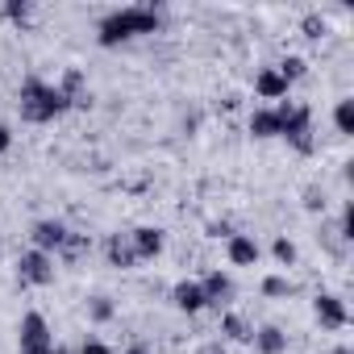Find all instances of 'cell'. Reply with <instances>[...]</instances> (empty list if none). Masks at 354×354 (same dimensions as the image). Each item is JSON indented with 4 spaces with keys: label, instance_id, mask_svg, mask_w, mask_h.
<instances>
[{
    "label": "cell",
    "instance_id": "obj_13",
    "mask_svg": "<svg viewBox=\"0 0 354 354\" xmlns=\"http://www.w3.org/2000/svg\"><path fill=\"white\" fill-rule=\"evenodd\" d=\"M104 254H109V267H117V271H133L138 267V254L129 246V234H109Z\"/></svg>",
    "mask_w": 354,
    "mask_h": 354
},
{
    "label": "cell",
    "instance_id": "obj_16",
    "mask_svg": "<svg viewBox=\"0 0 354 354\" xmlns=\"http://www.w3.org/2000/svg\"><path fill=\"white\" fill-rule=\"evenodd\" d=\"M55 88H59V92L71 100V109L88 100V80H84V71H80V67H67V71H63V80H59Z\"/></svg>",
    "mask_w": 354,
    "mask_h": 354
},
{
    "label": "cell",
    "instance_id": "obj_8",
    "mask_svg": "<svg viewBox=\"0 0 354 354\" xmlns=\"http://www.w3.org/2000/svg\"><path fill=\"white\" fill-rule=\"evenodd\" d=\"M67 225L63 221H55V217H42V221H34L30 225V242H34V250H46V254H59L63 250V242H67Z\"/></svg>",
    "mask_w": 354,
    "mask_h": 354
},
{
    "label": "cell",
    "instance_id": "obj_15",
    "mask_svg": "<svg viewBox=\"0 0 354 354\" xmlns=\"http://www.w3.org/2000/svg\"><path fill=\"white\" fill-rule=\"evenodd\" d=\"M246 129H250V138H259V142L279 138V117H275V109H254L250 121H246Z\"/></svg>",
    "mask_w": 354,
    "mask_h": 354
},
{
    "label": "cell",
    "instance_id": "obj_5",
    "mask_svg": "<svg viewBox=\"0 0 354 354\" xmlns=\"http://www.w3.org/2000/svg\"><path fill=\"white\" fill-rule=\"evenodd\" d=\"M17 346H21V354H34V350H46V346H55L50 321H46L38 308H30V313L21 317V325H17Z\"/></svg>",
    "mask_w": 354,
    "mask_h": 354
},
{
    "label": "cell",
    "instance_id": "obj_26",
    "mask_svg": "<svg viewBox=\"0 0 354 354\" xmlns=\"http://www.w3.org/2000/svg\"><path fill=\"white\" fill-rule=\"evenodd\" d=\"M80 354H117L109 342H100V337H88L84 346H80Z\"/></svg>",
    "mask_w": 354,
    "mask_h": 354
},
{
    "label": "cell",
    "instance_id": "obj_29",
    "mask_svg": "<svg viewBox=\"0 0 354 354\" xmlns=\"http://www.w3.org/2000/svg\"><path fill=\"white\" fill-rule=\"evenodd\" d=\"M304 209H308V213L325 209V201H321V192H317V188H308V192H304Z\"/></svg>",
    "mask_w": 354,
    "mask_h": 354
},
{
    "label": "cell",
    "instance_id": "obj_4",
    "mask_svg": "<svg viewBox=\"0 0 354 354\" xmlns=\"http://www.w3.org/2000/svg\"><path fill=\"white\" fill-rule=\"evenodd\" d=\"M55 254H46V250H21V259H17V279L26 283V288H50L55 283Z\"/></svg>",
    "mask_w": 354,
    "mask_h": 354
},
{
    "label": "cell",
    "instance_id": "obj_7",
    "mask_svg": "<svg viewBox=\"0 0 354 354\" xmlns=\"http://www.w3.org/2000/svg\"><path fill=\"white\" fill-rule=\"evenodd\" d=\"M201 292H205V304H209V308H230V304H234V296H238L234 275H230V271H221V267H213V271L201 279Z\"/></svg>",
    "mask_w": 354,
    "mask_h": 354
},
{
    "label": "cell",
    "instance_id": "obj_30",
    "mask_svg": "<svg viewBox=\"0 0 354 354\" xmlns=\"http://www.w3.org/2000/svg\"><path fill=\"white\" fill-rule=\"evenodd\" d=\"M342 238H354V209H342Z\"/></svg>",
    "mask_w": 354,
    "mask_h": 354
},
{
    "label": "cell",
    "instance_id": "obj_14",
    "mask_svg": "<svg viewBox=\"0 0 354 354\" xmlns=\"http://www.w3.org/2000/svg\"><path fill=\"white\" fill-rule=\"evenodd\" d=\"M250 346H254L259 354H288V333H283L279 325H259L254 337H250Z\"/></svg>",
    "mask_w": 354,
    "mask_h": 354
},
{
    "label": "cell",
    "instance_id": "obj_11",
    "mask_svg": "<svg viewBox=\"0 0 354 354\" xmlns=\"http://www.w3.org/2000/svg\"><path fill=\"white\" fill-rule=\"evenodd\" d=\"M171 304L180 308V313H188V317H196V313H205L209 304H205V292H201V279H180L171 288Z\"/></svg>",
    "mask_w": 354,
    "mask_h": 354
},
{
    "label": "cell",
    "instance_id": "obj_1",
    "mask_svg": "<svg viewBox=\"0 0 354 354\" xmlns=\"http://www.w3.org/2000/svg\"><path fill=\"white\" fill-rule=\"evenodd\" d=\"M158 30H162V13L154 5H125V9H113L96 21V42L104 50H113L121 42H133V38H146Z\"/></svg>",
    "mask_w": 354,
    "mask_h": 354
},
{
    "label": "cell",
    "instance_id": "obj_19",
    "mask_svg": "<svg viewBox=\"0 0 354 354\" xmlns=\"http://www.w3.org/2000/svg\"><path fill=\"white\" fill-rule=\"evenodd\" d=\"M92 250V238L88 234H67V242H63V250L55 254V259H63V263H75V259H84Z\"/></svg>",
    "mask_w": 354,
    "mask_h": 354
},
{
    "label": "cell",
    "instance_id": "obj_2",
    "mask_svg": "<svg viewBox=\"0 0 354 354\" xmlns=\"http://www.w3.org/2000/svg\"><path fill=\"white\" fill-rule=\"evenodd\" d=\"M17 109H21V121H30V125H46V121H59V117L71 109V100H67L55 84L30 75V80L17 88Z\"/></svg>",
    "mask_w": 354,
    "mask_h": 354
},
{
    "label": "cell",
    "instance_id": "obj_9",
    "mask_svg": "<svg viewBox=\"0 0 354 354\" xmlns=\"http://www.w3.org/2000/svg\"><path fill=\"white\" fill-rule=\"evenodd\" d=\"M129 246H133L138 263H154L167 250V234L158 225H138V230H129Z\"/></svg>",
    "mask_w": 354,
    "mask_h": 354
},
{
    "label": "cell",
    "instance_id": "obj_18",
    "mask_svg": "<svg viewBox=\"0 0 354 354\" xmlns=\"http://www.w3.org/2000/svg\"><path fill=\"white\" fill-rule=\"evenodd\" d=\"M333 129H337L342 138H354V100H350V96H342V100L333 104Z\"/></svg>",
    "mask_w": 354,
    "mask_h": 354
},
{
    "label": "cell",
    "instance_id": "obj_33",
    "mask_svg": "<svg viewBox=\"0 0 354 354\" xmlns=\"http://www.w3.org/2000/svg\"><path fill=\"white\" fill-rule=\"evenodd\" d=\"M333 354H354V350L350 346H333Z\"/></svg>",
    "mask_w": 354,
    "mask_h": 354
},
{
    "label": "cell",
    "instance_id": "obj_27",
    "mask_svg": "<svg viewBox=\"0 0 354 354\" xmlns=\"http://www.w3.org/2000/svg\"><path fill=\"white\" fill-rule=\"evenodd\" d=\"M234 234H238V230H234L230 221H213V225H209V238H225V242H230Z\"/></svg>",
    "mask_w": 354,
    "mask_h": 354
},
{
    "label": "cell",
    "instance_id": "obj_20",
    "mask_svg": "<svg viewBox=\"0 0 354 354\" xmlns=\"http://www.w3.org/2000/svg\"><path fill=\"white\" fill-rule=\"evenodd\" d=\"M263 296L267 300H288V296H296V283L288 275H267L263 279Z\"/></svg>",
    "mask_w": 354,
    "mask_h": 354
},
{
    "label": "cell",
    "instance_id": "obj_23",
    "mask_svg": "<svg viewBox=\"0 0 354 354\" xmlns=\"http://www.w3.org/2000/svg\"><path fill=\"white\" fill-rule=\"evenodd\" d=\"M113 313H117V308H113V300H109V296H92V300H88V321H92V325L113 321Z\"/></svg>",
    "mask_w": 354,
    "mask_h": 354
},
{
    "label": "cell",
    "instance_id": "obj_17",
    "mask_svg": "<svg viewBox=\"0 0 354 354\" xmlns=\"http://www.w3.org/2000/svg\"><path fill=\"white\" fill-rule=\"evenodd\" d=\"M221 337L242 346V342H250V337H254V325H250L242 313H225V317H221Z\"/></svg>",
    "mask_w": 354,
    "mask_h": 354
},
{
    "label": "cell",
    "instance_id": "obj_12",
    "mask_svg": "<svg viewBox=\"0 0 354 354\" xmlns=\"http://www.w3.org/2000/svg\"><path fill=\"white\" fill-rule=\"evenodd\" d=\"M288 92H292V88L283 84V75H279L275 67H263V71L254 75V96H259V100H275V104H279V100H288Z\"/></svg>",
    "mask_w": 354,
    "mask_h": 354
},
{
    "label": "cell",
    "instance_id": "obj_10",
    "mask_svg": "<svg viewBox=\"0 0 354 354\" xmlns=\"http://www.w3.org/2000/svg\"><path fill=\"white\" fill-rule=\"evenodd\" d=\"M225 259H230V267H259L263 246L254 242V234H234L225 242Z\"/></svg>",
    "mask_w": 354,
    "mask_h": 354
},
{
    "label": "cell",
    "instance_id": "obj_28",
    "mask_svg": "<svg viewBox=\"0 0 354 354\" xmlns=\"http://www.w3.org/2000/svg\"><path fill=\"white\" fill-rule=\"evenodd\" d=\"M9 150H13V125L0 121V154H9Z\"/></svg>",
    "mask_w": 354,
    "mask_h": 354
},
{
    "label": "cell",
    "instance_id": "obj_22",
    "mask_svg": "<svg viewBox=\"0 0 354 354\" xmlns=\"http://www.w3.org/2000/svg\"><path fill=\"white\" fill-rule=\"evenodd\" d=\"M275 71H279V75H283V84L292 88L296 80H304V75H308V63H304L300 55H288V59H283V63H279Z\"/></svg>",
    "mask_w": 354,
    "mask_h": 354
},
{
    "label": "cell",
    "instance_id": "obj_32",
    "mask_svg": "<svg viewBox=\"0 0 354 354\" xmlns=\"http://www.w3.org/2000/svg\"><path fill=\"white\" fill-rule=\"evenodd\" d=\"M34 354H67L63 346H46V350H34Z\"/></svg>",
    "mask_w": 354,
    "mask_h": 354
},
{
    "label": "cell",
    "instance_id": "obj_24",
    "mask_svg": "<svg viewBox=\"0 0 354 354\" xmlns=\"http://www.w3.org/2000/svg\"><path fill=\"white\" fill-rule=\"evenodd\" d=\"M0 13H5L9 21H17V26H26V21L34 17V5H30V0H5V5H0Z\"/></svg>",
    "mask_w": 354,
    "mask_h": 354
},
{
    "label": "cell",
    "instance_id": "obj_6",
    "mask_svg": "<svg viewBox=\"0 0 354 354\" xmlns=\"http://www.w3.org/2000/svg\"><path fill=\"white\" fill-rule=\"evenodd\" d=\"M313 317H317V325H321L325 333H337V329L350 325V308H346V300H342L337 292H317Z\"/></svg>",
    "mask_w": 354,
    "mask_h": 354
},
{
    "label": "cell",
    "instance_id": "obj_3",
    "mask_svg": "<svg viewBox=\"0 0 354 354\" xmlns=\"http://www.w3.org/2000/svg\"><path fill=\"white\" fill-rule=\"evenodd\" d=\"M271 109L279 117V138L292 142L300 154H313V113L304 104H296V100H279Z\"/></svg>",
    "mask_w": 354,
    "mask_h": 354
},
{
    "label": "cell",
    "instance_id": "obj_31",
    "mask_svg": "<svg viewBox=\"0 0 354 354\" xmlns=\"http://www.w3.org/2000/svg\"><path fill=\"white\" fill-rule=\"evenodd\" d=\"M121 354H154V350H150V346H146V342H133V346H125V350H121Z\"/></svg>",
    "mask_w": 354,
    "mask_h": 354
},
{
    "label": "cell",
    "instance_id": "obj_25",
    "mask_svg": "<svg viewBox=\"0 0 354 354\" xmlns=\"http://www.w3.org/2000/svg\"><path fill=\"white\" fill-rule=\"evenodd\" d=\"M300 30H304V38L321 42V38H325V17H321V13H308V17L300 21Z\"/></svg>",
    "mask_w": 354,
    "mask_h": 354
},
{
    "label": "cell",
    "instance_id": "obj_21",
    "mask_svg": "<svg viewBox=\"0 0 354 354\" xmlns=\"http://www.w3.org/2000/svg\"><path fill=\"white\" fill-rule=\"evenodd\" d=\"M271 254H275L279 267H296V259H300V250H296V242H292L288 234H279V238L271 242Z\"/></svg>",
    "mask_w": 354,
    "mask_h": 354
}]
</instances>
